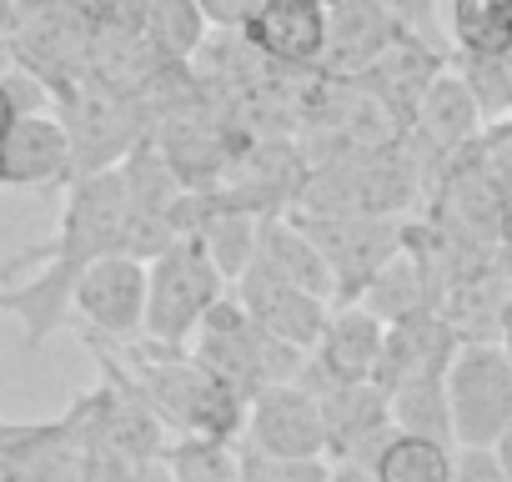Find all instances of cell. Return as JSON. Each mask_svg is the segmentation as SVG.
<instances>
[{
  "label": "cell",
  "mask_w": 512,
  "mask_h": 482,
  "mask_svg": "<svg viewBox=\"0 0 512 482\" xmlns=\"http://www.w3.org/2000/svg\"><path fill=\"white\" fill-rule=\"evenodd\" d=\"M126 216H131V191H126L121 166L101 171V176H81L66 186V211H61L56 241L21 257L36 267V277L11 282L6 297H0V307L26 322V347L46 342L66 317H76V282L96 257L121 252Z\"/></svg>",
  "instance_id": "cell-1"
},
{
  "label": "cell",
  "mask_w": 512,
  "mask_h": 482,
  "mask_svg": "<svg viewBox=\"0 0 512 482\" xmlns=\"http://www.w3.org/2000/svg\"><path fill=\"white\" fill-rule=\"evenodd\" d=\"M116 352H121V362L131 367V377L141 382V392L151 397V407L161 412V422L171 432L221 437V442H236L246 432L251 397H241L231 382H221L191 347L136 337V342H116Z\"/></svg>",
  "instance_id": "cell-2"
},
{
  "label": "cell",
  "mask_w": 512,
  "mask_h": 482,
  "mask_svg": "<svg viewBox=\"0 0 512 482\" xmlns=\"http://www.w3.org/2000/svg\"><path fill=\"white\" fill-rule=\"evenodd\" d=\"M191 352H196L221 382H231L241 397H256L262 387H277V382H297V377L307 372V357H312V352H302V347L272 337L262 322H256V317L236 302V292H226V297L206 312L201 332L191 337Z\"/></svg>",
  "instance_id": "cell-3"
},
{
  "label": "cell",
  "mask_w": 512,
  "mask_h": 482,
  "mask_svg": "<svg viewBox=\"0 0 512 482\" xmlns=\"http://www.w3.org/2000/svg\"><path fill=\"white\" fill-rule=\"evenodd\" d=\"M56 111L71 131V146H76V181L116 171L156 131L146 91H126V86H111L101 76H86L81 86H71L56 101Z\"/></svg>",
  "instance_id": "cell-4"
},
{
  "label": "cell",
  "mask_w": 512,
  "mask_h": 482,
  "mask_svg": "<svg viewBox=\"0 0 512 482\" xmlns=\"http://www.w3.org/2000/svg\"><path fill=\"white\" fill-rule=\"evenodd\" d=\"M231 292L226 272L216 267V257L206 252V241L196 231L176 236L171 247L151 262V307H146V337L171 342V347H191V337L201 332L206 312Z\"/></svg>",
  "instance_id": "cell-5"
},
{
  "label": "cell",
  "mask_w": 512,
  "mask_h": 482,
  "mask_svg": "<svg viewBox=\"0 0 512 482\" xmlns=\"http://www.w3.org/2000/svg\"><path fill=\"white\" fill-rule=\"evenodd\" d=\"M457 447H497L512 432V352L507 342H462L447 367Z\"/></svg>",
  "instance_id": "cell-6"
},
{
  "label": "cell",
  "mask_w": 512,
  "mask_h": 482,
  "mask_svg": "<svg viewBox=\"0 0 512 482\" xmlns=\"http://www.w3.org/2000/svg\"><path fill=\"white\" fill-rule=\"evenodd\" d=\"M146 307H151V262L131 252L96 257L76 282V317L86 322V337L101 342H136L146 337Z\"/></svg>",
  "instance_id": "cell-7"
},
{
  "label": "cell",
  "mask_w": 512,
  "mask_h": 482,
  "mask_svg": "<svg viewBox=\"0 0 512 482\" xmlns=\"http://www.w3.org/2000/svg\"><path fill=\"white\" fill-rule=\"evenodd\" d=\"M241 447L267 452V457H332V432H327V412L317 392L302 377L262 387L246 407Z\"/></svg>",
  "instance_id": "cell-8"
},
{
  "label": "cell",
  "mask_w": 512,
  "mask_h": 482,
  "mask_svg": "<svg viewBox=\"0 0 512 482\" xmlns=\"http://www.w3.org/2000/svg\"><path fill=\"white\" fill-rule=\"evenodd\" d=\"M292 216H302V226L322 241V252L342 282V302H362L377 272L407 247L402 216H307V211Z\"/></svg>",
  "instance_id": "cell-9"
},
{
  "label": "cell",
  "mask_w": 512,
  "mask_h": 482,
  "mask_svg": "<svg viewBox=\"0 0 512 482\" xmlns=\"http://www.w3.org/2000/svg\"><path fill=\"white\" fill-rule=\"evenodd\" d=\"M236 36L277 71H322L332 46V0H262V11Z\"/></svg>",
  "instance_id": "cell-10"
},
{
  "label": "cell",
  "mask_w": 512,
  "mask_h": 482,
  "mask_svg": "<svg viewBox=\"0 0 512 482\" xmlns=\"http://www.w3.org/2000/svg\"><path fill=\"white\" fill-rule=\"evenodd\" d=\"M231 292H236V302H241L256 322H262L272 337H282V342H292V347H302V352H312V347L322 342L327 322H332V302H327V297H317V292L287 282V277H282L277 267H267L262 257H256V262L231 282Z\"/></svg>",
  "instance_id": "cell-11"
},
{
  "label": "cell",
  "mask_w": 512,
  "mask_h": 482,
  "mask_svg": "<svg viewBox=\"0 0 512 482\" xmlns=\"http://www.w3.org/2000/svg\"><path fill=\"white\" fill-rule=\"evenodd\" d=\"M387 347V322L367 302H337L322 342L307 357L302 382L307 387H347V382H377Z\"/></svg>",
  "instance_id": "cell-12"
},
{
  "label": "cell",
  "mask_w": 512,
  "mask_h": 482,
  "mask_svg": "<svg viewBox=\"0 0 512 482\" xmlns=\"http://www.w3.org/2000/svg\"><path fill=\"white\" fill-rule=\"evenodd\" d=\"M0 181L11 191L76 181V146H71L61 111H36V116L6 121V136H0Z\"/></svg>",
  "instance_id": "cell-13"
},
{
  "label": "cell",
  "mask_w": 512,
  "mask_h": 482,
  "mask_svg": "<svg viewBox=\"0 0 512 482\" xmlns=\"http://www.w3.org/2000/svg\"><path fill=\"white\" fill-rule=\"evenodd\" d=\"M412 26L387 0H332V46H327V81H362Z\"/></svg>",
  "instance_id": "cell-14"
},
{
  "label": "cell",
  "mask_w": 512,
  "mask_h": 482,
  "mask_svg": "<svg viewBox=\"0 0 512 482\" xmlns=\"http://www.w3.org/2000/svg\"><path fill=\"white\" fill-rule=\"evenodd\" d=\"M482 131H487V116H482L472 86L462 81V71L447 66V71L427 86V96H422V106H417V116H412V141H417L422 161L447 166L452 156H462L467 146H477Z\"/></svg>",
  "instance_id": "cell-15"
},
{
  "label": "cell",
  "mask_w": 512,
  "mask_h": 482,
  "mask_svg": "<svg viewBox=\"0 0 512 482\" xmlns=\"http://www.w3.org/2000/svg\"><path fill=\"white\" fill-rule=\"evenodd\" d=\"M462 337L457 327L447 322L442 307H427V312H412L402 322H387V347H382V367H377V382L392 392L402 382H417V377H442L457 357Z\"/></svg>",
  "instance_id": "cell-16"
},
{
  "label": "cell",
  "mask_w": 512,
  "mask_h": 482,
  "mask_svg": "<svg viewBox=\"0 0 512 482\" xmlns=\"http://www.w3.org/2000/svg\"><path fill=\"white\" fill-rule=\"evenodd\" d=\"M262 262L277 267L287 282L327 297V302H342V282H337V267L327 262L322 241L302 226V216H267L262 226Z\"/></svg>",
  "instance_id": "cell-17"
},
{
  "label": "cell",
  "mask_w": 512,
  "mask_h": 482,
  "mask_svg": "<svg viewBox=\"0 0 512 482\" xmlns=\"http://www.w3.org/2000/svg\"><path fill=\"white\" fill-rule=\"evenodd\" d=\"M206 11H201V0H151V11H146V46L161 66H191V56L206 46Z\"/></svg>",
  "instance_id": "cell-18"
},
{
  "label": "cell",
  "mask_w": 512,
  "mask_h": 482,
  "mask_svg": "<svg viewBox=\"0 0 512 482\" xmlns=\"http://www.w3.org/2000/svg\"><path fill=\"white\" fill-rule=\"evenodd\" d=\"M392 397V422L397 432H417V437H437L457 447V427H452V397H447V372L442 377H417L387 392Z\"/></svg>",
  "instance_id": "cell-19"
},
{
  "label": "cell",
  "mask_w": 512,
  "mask_h": 482,
  "mask_svg": "<svg viewBox=\"0 0 512 482\" xmlns=\"http://www.w3.org/2000/svg\"><path fill=\"white\" fill-rule=\"evenodd\" d=\"M377 477L382 482H452L457 477V447L417 432H397L377 452Z\"/></svg>",
  "instance_id": "cell-20"
},
{
  "label": "cell",
  "mask_w": 512,
  "mask_h": 482,
  "mask_svg": "<svg viewBox=\"0 0 512 482\" xmlns=\"http://www.w3.org/2000/svg\"><path fill=\"white\" fill-rule=\"evenodd\" d=\"M452 56H492L512 46V0H452Z\"/></svg>",
  "instance_id": "cell-21"
},
{
  "label": "cell",
  "mask_w": 512,
  "mask_h": 482,
  "mask_svg": "<svg viewBox=\"0 0 512 482\" xmlns=\"http://www.w3.org/2000/svg\"><path fill=\"white\" fill-rule=\"evenodd\" d=\"M166 467L176 482H241V442L181 437L176 447H166Z\"/></svg>",
  "instance_id": "cell-22"
},
{
  "label": "cell",
  "mask_w": 512,
  "mask_h": 482,
  "mask_svg": "<svg viewBox=\"0 0 512 482\" xmlns=\"http://www.w3.org/2000/svg\"><path fill=\"white\" fill-rule=\"evenodd\" d=\"M241 482H332V457H267L241 447Z\"/></svg>",
  "instance_id": "cell-23"
},
{
  "label": "cell",
  "mask_w": 512,
  "mask_h": 482,
  "mask_svg": "<svg viewBox=\"0 0 512 482\" xmlns=\"http://www.w3.org/2000/svg\"><path fill=\"white\" fill-rule=\"evenodd\" d=\"M452 482H512L502 447H457V477Z\"/></svg>",
  "instance_id": "cell-24"
},
{
  "label": "cell",
  "mask_w": 512,
  "mask_h": 482,
  "mask_svg": "<svg viewBox=\"0 0 512 482\" xmlns=\"http://www.w3.org/2000/svg\"><path fill=\"white\" fill-rule=\"evenodd\" d=\"M211 31H246V21L262 11V0H201Z\"/></svg>",
  "instance_id": "cell-25"
},
{
  "label": "cell",
  "mask_w": 512,
  "mask_h": 482,
  "mask_svg": "<svg viewBox=\"0 0 512 482\" xmlns=\"http://www.w3.org/2000/svg\"><path fill=\"white\" fill-rule=\"evenodd\" d=\"M91 16L106 21V26H126V31H141L146 26V11H151V0H86Z\"/></svg>",
  "instance_id": "cell-26"
},
{
  "label": "cell",
  "mask_w": 512,
  "mask_h": 482,
  "mask_svg": "<svg viewBox=\"0 0 512 482\" xmlns=\"http://www.w3.org/2000/svg\"><path fill=\"white\" fill-rule=\"evenodd\" d=\"M482 146H487L492 166L502 171V181L512 186V126H487L482 131Z\"/></svg>",
  "instance_id": "cell-27"
},
{
  "label": "cell",
  "mask_w": 512,
  "mask_h": 482,
  "mask_svg": "<svg viewBox=\"0 0 512 482\" xmlns=\"http://www.w3.org/2000/svg\"><path fill=\"white\" fill-rule=\"evenodd\" d=\"M387 6L417 31V36H427V41H437L432 36V0H387Z\"/></svg>",
  "instance_id": "cell-28"
},
{
  "label": "cell",
  "mask_w": 512,
  "mask_h": 482,
  "mask_svg": "<svg viewBox=\"0 0 512 482\" xmlns=\"http://www.w3.org/2000/svg\"><path fill=\"white\" fill-rule=\"evenodd\" d=\"M332 482H382L377 462L367 457H332Z\"/></svg>",
  "instance_id": "cell-29"
},
{
  "label": "cell",
  "mask_w": 512,
  "mask_h": 482,
  "mask_svg": "<svg viewBox=\"0 0 512 482\" xmlns=\"http://www.w3.org/2000/svg\"><path fill=\"white\" fill-rule=\"evenodd\" d=\"M502 342H507V352H512V322H507V337H502Z\"/></svg>",
  "instance_id": "cell-30"
}]
</instances>
